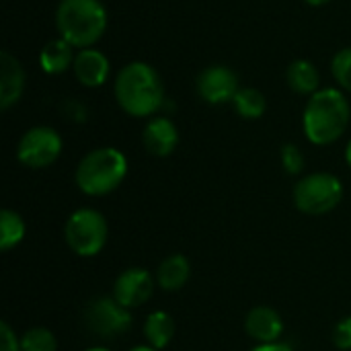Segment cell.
Here are the masks:
<instances>
[{"instance_id":"obj_1","label":"cell","mask_w":351,"mask_h":351,"mask_svg":"<svg viewBox=\"0 0 351 351\" xmlns=\"http://www.w3.org/2000/svg\"><path fill=\"white\" fill-rule=\"evenodd\" d=\"M115 101L130 117L150 119L165 105V82L148 62H130L119 68L113 84Z\"/></svg>"},{"instance_id":"obj_2","label":"cell","mask_w":351,"mask_h":351,"mask_svg":"<svg viewBox=\"0 0 351 351\" xmlns=\"http://www.w3.org/2000/svg\"><path fill=\"white\" fill-rule=\"evenodd\" d=\"M351 119V107L341 88H321L308 97L302 113V130L311 144L329 146L337 142Z\"/></svg>"},{"instance_id":"obj_3","label":"cell","mask_w":351,"mask_h":351,"mask_svg":"<svg viewBox=\"0 0 351 351\" xmlns=\"http://www.w3.org/2000/svg\"><path fill=\"white\" fill-rule=\"evenodd\" d=\"M58 37L76 49L93 47L107 31V10L101 0H60L56 8Z\"/></svg>"},{"instance_id":"obj_4","label":"cell","mask_w":351,"mask_h":351,"mask_svg":"<svg viewBox=\"0 0 351 351\" xmlns=\"http://www.w3.org/2000/svg\"><path fill=\"white\" fill-rule=\"evenodd\" d=\"M128 175V158L113 146H101L86 152L74 173L76 187L90 197L113 193Z\"/></svg>"},{"instance_id":"obj_5","label":"cell","mask_w":351,"mask_h":351,"mask_svg":"<svg viewBox=\"0 0 351 351\" xmlns=\"http://www.w3.org/2000/svg\"><path fill=\"white\" fill-rule=\"evenodd\" d=\"M343 199V185L333 173L304 175L294 187V206L308 216H325Z\"/></svg>"},{"instance_id":"obj_6","label":"cell","mask_w":351,"mask_h":351,"mask_svg":"<svg viewBox=\"0 0 351 351\" xmlns=\"http://www.w3.org/2000/svg\"><path fill=\"white\" fill-rule=\"evenodd\" d=\"M109 237L105 216L93 208H80L70 214L64 226V239L78 257H95L103 251Z\"/></svg>"},{"instance_id":"obj_7","label":"cell","mask_w":351,"mask_h":351,"mask_svg":"<svg viewBox=\"0 0 351 351\" xmlns=\"http://www.w3.org/2000/svg\"><path fill=\"white\" fill-rule=\"evenodd\" d=\"M82 321L90 335L99 339H113L130 329L132 313L113 296H101L86 304Z\"/></svg>"},{"instance_id":"obj_8","label":"cell","mask_w":351,"mask_h":351,"mask_svg":"<svg viewBox=\"0 0 351 351\" xmlns=\"http://www.w3.org/2000/svg\"><path fill=\"white\" fill-rule=\"evenodd\" d=\"M62 136L49 125L29 128L16 146V158L27 169H45L53 165L62 154Z\"/></svg>"},{"instance_id":"obj_9","label":"cell","mask_w":351,"mask_h":351,"mask_svg":"<svg viewBox=\"0 0 351 351\" xmlns=\"http://www.w3.org/2000/svg\"><path fill=\"white\" fill-rule=\"evenodd\" d=\"M195 88L202 101H206L208 105H224L232 103L241 86L239 76L232 68L224 64H212L197 74Z\"/></svg>"},{"instance_id":"obj_10","label":"cell","mask_w":351,"mask_h":351,"mask_svg":"<svg viewBox=\"0 0 351 351\" xmlns=\"http://www.w3.org/2000/svg\"><path fill=\"white\" fill-rule=\"evenodd\" d=\"M154 284H156V278H152L142 267L123 269L113 284V298L130 311L138 308L152 298Z\"/></svg>"},{"instance_id":"obj_11","label":"cell","mask_w":351,"mask_h":351,"mask_svg":"<svg viewBox=\"0 0 351 351\" xmlns=\"http://www.w3.org/2000/svg\"><path fill=\"white\" fill-rule=\"evenodd\" d=\"M142 144L146 152H150L152 156H171L179 146V130L169 117L154 115L142 130Z\"/></svg>"},{"instance_id":"obj_12","label":"cell","mask_w":351,"mask_h":351,"mask_svg":"<svg viewBox=\"0 0 351 351\" xmlns=\"http://www.w3.org/2000/svg\"><path fill=\"white\" fill-rule=\"evenodd\" d=\"M27 74L16 56H12L8 49L0 53V109L8 111L12 105H16L25 93Z\"/></svg>"},{"instance_id":"obj_13","label":"cell","mask_w":351,"mask_h":351,"mask_svg":"<svg viewBox=\"0 0 351 351\" xmlns=\"http://www.w3.org/2000/svg\"><path fill=\"white\" fill-rule=\"evenodd\" d=\"M74 76L76 80L86 86V88H97L103 86L109 80L111 74V64L107 60V56L97 49V47H86V49H78L76 58H74Z\"/></svg>"},{"instance_id":"obj_14","label":"cell","mask_w":351,"mask_h":351,"mask_svg":"<svg viewBox=\"0 0 351 351\" xmlns=\"http://www.w3.org/2000/svg\"><path fill=\"white\" fill-rule=\"evenodd\" d=\"M245 331L257 343H276L284 333L282 315L271 306H255L245 317Z\"/></svg>"},{"instance_id":"obj_15","label":"cell","mask_w":351,"mask_h":351,"mask_svg":"<svg viewBox=\"0 0 351 351\" xmlns=\"http://www.w3.org/2000/svg\"><path fill=\"white\" fill-rule=\"evenodd\" d=\"M76 47H72L66 39L56 37L49 39L41 51H39V66L45 74L58 76L64 74L66 70H70L74 66V58H76Z\"/></svg>"},{"instance_id":"obj_16","label":"cell","mask_w":351,"mask_h":351,"mask_svg":"<svg viewBox=\"0 0 351 351\" xmlns=\"http://www.w3.org/2000/svg\"><path fill=\"white\" fill-rule=\"evenodd\" d=\"M156 286L162 288L165 292H177L181 290L189 278H191V265L189 259L181 253L169 255L167 259H162L156 267Z\"/></svg>"},{"instance_id":"obj_17","label":"cell","mask_w":351,"mask_h":351,"mask_svg":"<svg viewBox=\"0 0 351 351\" xmlns=\"http://www.w3.org/2000/svg\"><path fill=\"white\" fill-rule=\"evenodd\" d=\"M286 82L296 95H302V97H313L317 90H321L319 68L311 60H304V58L290 62L286 70Z\"/></svg>"},{"instance_id":"obj_18","label":"cell","mask_w":351,"mask_h":351,"mask_svg":"<svg viewBox=\"0 0 351 351\" xmlns=\"http://www.w3.org/2000/svg\"><path fill=\"white\" fill-rule=\"evenodd\" d=\"M144 337H146V346L154 348V350H165L173 337H175V321L169 313L165 311H154L148 315V319L144 321Z\"/></svg>"},{"instance_id":"obj_19","label":"cell","mask_w":351,"mask_h":351,"mask_svg":"<svg viewBox=\"0 0 351 351\" xmlns=\"http://www.w3.org/2000/svg\"><path fill=\"white\" fill-rule=\"evenodd\" d=\"M232 107L243 119H259V117H263V113L267 109V99L259 88L245 86V88H239V93L234 95Z\"/></svg>"},{"instance_id":"obj_20","label":"cell","mask_w":351,"mask_h":351,"mask_svg":"<svg viewBox=\"0 0 351 351\" xmlns=\"http://www.w3.org/2000/svg\"><path fill=\"white\" fill-rule=\"evenodd\" d=\"M25 220L19 212L4 208L0 212V251L8 253L25 239Z\"/></svg>"},{"instance_id":"obj_21","label":"cell","mask_w":351,"mask_h":351,"mask_svg":"<svg viewBox=\"0 0 351 351\" xmlns=\"http://www.w3.org/2000/svg\"><path fill=\"white\" fill-rule=\"evenodd\" d=\"M21 350L23 351H58L56 335L45 327H33L21 335Z\"/></svg>"},{"instance_id":"obj_22","label":"cell","mask_w":351,"mask_h":351,"mask_svg":"<svg viewBox=\"0 0 351 351\" xmlns=\"http://www.w3.org/2000/svg\"><path fill=\"white\" fill-rule=\"evenodd\" d=\"M331 74L341 90L351 93V47H343L333 56Z\"/></svg>"},{"instance_id":"obj_23","label":"cell","mask_w":351,"mask_h":351,"mask_svg":"<svg viewBox=\"0 0 351 351\" xmlns=\"http://www.w3.org/2000/svg\"><path fill=\"white\" fill-rule=\"evenodd\" d=\"M280 158H282V167L286 169L288 175H300L304 171L306 160H304V154H302L300 146H296L292 142L284 144L282 150H280Z\"/></svg>"},{"instance_id":"obj_24","label":"cell","mask_w":351,"mask_h":351,"mask_svg":"<svg viewBox=\"0 0 351 351\" xmlns=\"http://www.w3.org/2000/svg\"><path fill=\"white\" fill-rule=\"evenodd\" d=\"M60 113L64 119L72 121V123H84L88 119V109L80 99L68 97L60 103Z\"/></svg>"},{"instance_id":"obj_25","label":"cell","mask_w":351,"mask_h":351,"mask_svg":"<svg viewBox=\"0 0 351 351\" xmlns=\"http://www.w3.org/2000/svg\"><path fill=\"white\" fill-rule=\"evenodd\" d=\"M333 346L341 351L351 350V317L341 319L333 329Z\"/></svg>"},{"instance_id":"obj_26","label":"cell","mask_w":351,"mask_h":351,"mask_svg":"<svg viewBox=\"0 0 351 351\" xmlns=\"http://www.w3.org/2000/svg\"><path fill=\"white\" fill-rule=\"evenodd\" d=\"M0 351H23L21 339L14 335V331L10 329L6 321L0 323Z\"/></svg>"},{"instance_id":"obj_27","label":"cell","mask_w":351,"mask_h":351,"mask_svg":"<svg viewBox=\"0 0 351 351\" xmlns=\"http://www.w3.org/2000/svg\"><path fill=\"white\" fill-rule=\"evenodd\" d=\"M251 351H294L288 343L284 341H276V343H257Z\"/></svg>"},{"instance_id":"obj_28","label":"cell","mask_w":351,"mask_h":351,"mask_svg":"<svg viewBox=\"0 0 351 351\" xmlns=\"http://www.w3.org/2000/svg\"><path fill=\"white\" fill-rule=\"evenodd\" d=\"M302 2H306L308 6H325V4H329L333 0H302Z\"/></svg>"},{"instance_id":"obj_29","label":"cell","mask_w":351,"mask_h":351,"mask_svg":"<svg viewBox=\"0 0 351 351\" xmlns=\"http://www.w3.org/2000/svg\"><path fill=\"white\" fill-rule=\"evenodd\" d=\"M346 162H348V167L351 169V140L348 142V146H346Z\"/></svg>"},{"instance_id":"obj_30","label":"cell","mask_w":351,"mask_h":351,"mask_svg":"<svg viewBox=\"0 0 351 351\" xmlns=\"http://www.w3.org/2000/svg\"><path fill=\"white\" fill-rule=\"evenodd\" d=\"M130 351H158V350H154V348H150V346H136V348H132Z\"/></svg>"},{"instance_id":"obj_31","label":"cell","mask_w":351,"mask_h":351,"mask_svg":"<svg viewBox=\"0 0 351 351\" xmlns=\"http://www.w3.org/2000/svg\"><path fill=\"white\" fill-rule=\"evenodd\" d=\"M84 351H109L107 348H88V350H84Z\"/></svg>"}]
</instances>
